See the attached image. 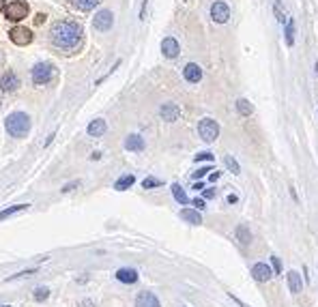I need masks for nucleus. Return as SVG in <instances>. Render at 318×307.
<instances>
[{"label":"nucleus","mask_w":318,"mask_h":307,"mask_svg":"<svg viewBox=\"0 0 318 307\" xmlns=\"http://www.w3.org/2000/svg\"><path fill=\"white\" fill-rule=\"evenodd\" d=\"M181 217L185 219V221H189V223H193V226H200V223H202L200 213L198 211H191V209H183L181 211Z\"/></svg>","instance_id":"obj_18"},{"label":"nucleus","mask_w":318,"mask_h":307,"mask_svg":"<svg viewBox=\"0 0 318 307\" xmlns=\"http://www.w3.org/2000/svg\"><path fill=\"white\" fill-rule=\"evenodd\" d=\"M211 17H213V22H217V24L228 22V17H230L228 5L222 3V0H215V3L211 5Z\"/></svg>","instance_id":"obj_6"},{"label":"nucleus","mask_w":318,"mask_h":307,"mask_svg":"<svg viewBox=\"0 0 318 307\" xmlns=\"http://www.w3.org/2000/svg\"><path fill=\"white\" fill-rule=\"evenodd\" d=\"M237 239H239V243L248 245V243L252 241V232H250V228H248V226H239V228H237Z\"/></svg>","instance_id":"obj_22"},{"label":"nucleus","mask_w":318,"mask_h":307,"mask_svg":"<svg viewBox=\"0 0 318 307\" xmlns=\"http://www.w3.org/2000/svg\"><path fill=\"white\" fill-rule=\"evenodd\" d=\"M237 110L241 112L243 116H250V114H252V106H250L248 99H239V101H237Z\"/></svg>","instance_id":"obj_24"},{"label":"nucleus","mask_w":318,"mask_h":307,"mask_svg":"<svg viewBox=\"0 0 318 307\" xmlns=\"http://www.w3.org/2000/svg\"><path fill=\"white\" fill-rule=\"evenodd\" d=\"M3 65H5V54L0 52V69H3Z\"/></svg>","instance_id":"obj_37"},{"label":"nucleus","mask_w":318,"mask_h":307,"mask_svg":"<svg viewBox=\"0 0 318 307\" xmlns=\"http://www.w3.org/2000/svg\"><path fill=\"white\" fill-rule=\"evenodd\" d=\"M211 159H213V155H211V152H207V150L196 155V161H211Z\"/></svg>","instance_id":"obj_30"},{"label":"nucleus","mask_w":318,"mask_h":307,"mask_svg":"<svg viewBox=\"0 0 318 307\" xmlns=\"http://www.w3.org/2000/svg\"><path fill=\"white\" fill-rule=\"evenodd\" d=\"M217 178H219V172H213V174H211V181L215 183V181H217Z\"/></svg>","instance_id":"obj_36"},{"label":"nucleus","mask_w":318,"mask_h":307,"mask_svg":"<svg viewBox=\"0 0 318 307\" xmlns=\"http://www.w3.org/2000/svg\"><path fill=\"white\" fill-rule=\"evenodd\" d=\"M133 183H136V178L131 176V174H127V176H123V178H118L116 183H114V189H118V191H125L127 187H131Z\"/></svg>","instance_id":"obj_21"},{"label":"nucleus","mask_w":318,"mask_h":307,"mask_svg":"<svg viewBox=\"0 0 318 307\" xmlns=\"http://www.w3.org/2000/svg\"><path fill=\"white\" fill-rule=\"evenodd\" d=\"M5 129H7L9 136H13V138H24L28 131H30V116L24 114V112H13V114L7 116Z\"/></svg>","instance_id":"obj_2"},{"label":"nucleus","mask_w":318,"mask_h":307,"mask_svg":"<svg viewBox=\"0 0 318 307\" xmlns=\"http://www.w3.org/2000/svg\"><path fill=\"white\" fill-rule=\"evenodd\" d=\"M9 37H11V41L15 45H28V43H33V33H30L28 28L24 26H15L11 33H9Z\"/></svg>","instance_id":"obj_7"},{"label":"nucleus","mask_w":318,"mask_h":307,"mask_svg":"<svg viewBox=\"0 0 318 307\" xmlns=\"http://www.w3.org/2000/svg\"><path fill=\"white\" fill-rule=\"evenodd\" d=\"M183 75H185L187 82H191V84H196V82L202 80V69L196 65V63H189L185 69H183Z\"/></svg>","instance_id":"obj_13"},{"label":"nucleus","mask_w":318,"mask_h":307,"mask_svg":"<svg viewBox=\"0 0 318 307\" xmlns=\"http://www.w3.org/2000/svg\"><path fill=\"white\" fill-rule=\"evenodd\" d=\"M161 52L166 58H177L179 56V41L172 37H166L161 41Z\"/></svg>","instance_id":"obj_11"},{"label":"nucleus","mask_w":318,"mask_h":307,"mask_svg":"<svg viewBox=\"0 0 318 307\" xmlns=\"http://www.w3.org/2000/svg\"><path fill=\"white\" fill-rule=\"evenodd\" d=\"M142 185H144V189H151V187H159V185H161V181H157V178H146L144 183H142Z\"/></svg>","instance_id":"obj_29"},{"label":"nucleus","mask_w":318,"mask_h":307,"mask_svg":"<svg viewBox=\"0 0 318 307\" xmlns=\"http://www.w3.org/2000/svg\"><path fill=\"white\" fill-rule=\"evenodd\" d=\"M316 73H318V65H316Z\"/></svg>","instance_id":"obj_41"},{"label":"nucleus","mask_w":318,"mask_h":307,"mask_svg":"<svg viewBox=\"0 0 318 307\" xmlns=\"http://www.w3.org/2000/svg\"><path fill=\"white\" fill-rule=\"evenodd\" d=\"M17 86H19V80L13 71H7V73L0 78V90H3V93H13Z\"/></svg>","instance_id":"obj_10"},{"label":"nucleus","mask_w":318,"mask_h":307,"mask_svg":"<svg viewBox=\"0 0 318 307\" xmlns=\"http://www.w3.org/2000/svg\"><path fill=\"white\" fill-rule=\"evenodd\" d=\"M0 307H13V305H0Z\"/></svg>","instance_id":"obj_40"},{"label":"nucleus","mask_w":318,"mask_h":307,"mask_svg":"<svg viewBox=\"0 0 318 307\" xmlns=\"http://www.w3.org/2000/svg\"><path fill=\"white\" fill-rule=\"evenodd\" d=\"M74 3L76 9H80V11H90V9H95L101 0H71Z\"/></svg>","instance_id":"obj_20"},{"label":"nucleus","mask_w":318,"mask_h":307,"mask_svg":"<svg viewBox=\"0 0 318 307\" xmlns=\"http://www.w3.org/2000/svg\"><path fill=\"white\" fill-rule=\"evenodd\" d=\"M116 279L123 282V284H136L138 282V271L136 269H118Z\"/></svg>","instance_id":"obj_14"},{"label":"nucleus","mask_w":318,"mask_h":307,"mask_svg":"<svg viewBox=\"0 0 318 307\" xmlns=\"http://www.w3.org/2000/svg\"><path fill=\"white\" fill-rule=\"evenodd\" d=\"M5 15H7V19H11V22H22L28 15V5L22 3V0H15V3L5 7Z\"/></svg>","instance_id":"obj_5"},{"label":"nucleus","mask_w":318,"mask_h":307,"mask_svg":"<svg viewBox=\"0 0 318 307\" xmlns=\"http://www.w3.org/2000/svg\"><path fill=\"white\" fill-rule=\"evenodd\" d=\"M5 7V0H0V9H3Z\"/></svg>","instance_id":"obj_39"},{"label":"nucleus","mask_w":318,"mask_h":307,"mask_svg":"<svg viewBox=\"0 0 318 307\" xmlns=\"http://www.w3.org/2000/svg\"><path fill=\"white\" fill-rule=\"evenodd\" d=\"M172 193H174V198H177V202H181V204H187L189 202L187 193L181 189V185H172Z\"/></svg>","instance_id":"obj_23"},{"label":"nucleus","mask_w":318,"mask_h":307,"mask_svg":"<svg viewBox=\"0 0 318 307\" xmlns=\"http://www.w3.org/2000/svg\"><path fill=\"white\" fill-rule=\"evenodd\" d=\"M273 269H275V273H280V271H282V264H280V258H275V255H273Z\"/></svg>","instance_id":"obj_33"},{"label":"nucleus","mask_w":318,"mask_h":307,"mask_svg":"<svg viewBox=\"0 0 318 307\" xmlns=\"http://www.w3.org/2000/svg\"><path fill=\"white\" fill-rule=\"evenodd\" d=\"M215 196V189H207L204 191V198H213Z\"/></svg>","instance_id":"obj_35"},{"label":"nucleus","mask_w":318,"mask_h":307,"mask_svg":"<svg viewBox=\"0 0 318 307\" xmlns=\"http://www.w3.org/2000/svg\"><path fill=\"white\" fill-rule=\"evenodd\" d=\"M112 22H114V15H112V11H108V9H104V11H99L95 17H93V26L95 30H110L112 28Z\"/></svg>","instance_id":"obj_8"},{"label":"nucleus","mask_w":318,"mask_h":307,"mask_svg":"<svg viewBox=\"0 0 318 307\" xmlns=\"http://www.w3.org/2000/svg\"><path fill=\"white\" fill-rule=\"evenodd\" d=\"M161 116H163V120H177L179 116H181V110L174 106V104H163L161 106Z\"/></svg>","instance_id":"obj_15"},{"label":"nucleus","mask_w":318,"mask_h":307,"mask_svg":"<svg viewBox=\"0 0 318 307\" xmlns=\"http://www.w3.org/2000/svg\"><path fill=\"white\" fill-rule=\"evenodd\" d=\"M47 296H50V288H45V286H41V288L35 290V299L37 301H45Z\"/></svg>","instance_id":"obj_27"},{"label":"nucleus","mask_w":318,"mask_h":307,"mask_svg":"<svg viewBox=\"0 0 318 307\" xmlns=\"http://www.w3.org/2000/svg\"><path fill=\"white\" fill-rule=\"evenodd\" d=\"M252 275H254L256 282H269L273 277V271H271L269 264L258 262V264H254V267H252Z\"/></svg>","instance_id":"obj_9"},{"label":"nucleus","mask_w":318,"mask_h":307,"mask_svg":"<svg viewBox=\"0 0 318 307\" xmlns=\"http://www.w3.org/2000/svg\"><path fill=\"white\" fill-rule=\"evenodd\" d=\"M288 288H290V292H292V294L301 292V288H303V284H301V275L297 273V271H290V273H288Z\"/></svg>","instance_id":"obj_17"},{"label":"nucleus","mask_w":318,"mask_h":307,"mask_svg":"<svg viewBox=\"0 0 318 307\" xmlns=\"http://www.w3.org/2000/svg\"><path fill=\"white\" fill-rule=\"evenodd\" d=\"M193 207H196V209H204V200L196 198V200H193Z\"/></svg>","instance_id":"obj_34"},{"label":"nucleus","mask_w":318,"mask_h":307,"mask_svg":"<svg viewBox=\"0 0 318 307\" xmlns=\"http://www.w3.org/2000/svg\"><path fill=\"white\" fill-rule=\"evenodd\" d=\"M125 148H127V150H142V148H144V140L133 134V136H129V138L125 140Z\"/></svg>","instance_id":"obj_19"},{"label":"nucleus","mask_w":318,"mask_h":307,"mask_svg":"<svg viewBox=\"0 0 318 307\" xmlns=\"http://www.w3.org/2000/svg\"><path fill=\"white\" fill-rule=\"evenodd\" d=\"M286 41L292 45V41H295V24L288 19V24H286Z\"/></svg>","instance_id":"obj_28"},{"label":"nucleus","mask_w":318,"mask_h":307,"mask_svg":"<svg viewBox=\"0 0 318 307\" xmlns=\"http://www.w3.org/2000/svg\"><path fill=\"white\" fill-rule=\"evenodd\" d=\"M50 43L60 54H76L84 43V28L74 19H58L50 28Z\"/></svg>","instance_id":"obj_1"},{"label":"nucleus","mask_w":318,"mask_h":307,"mask_svg":"<svg viewBox=\"0 0 318 307\" xmlns=\"http://www.w3.org/2000/svg\"><path fill=\"white\" fill-rule=\"evenodd\" d=\"M207 172H211V168H200L198 172H193V178H204V176H207Z\"/></svg>","instance_id":"obj_31"},{"label":"nucleus","mask_w":318,"mask_h":307,"mask_svg":"<svg viewBox=\"0 0 318 307\" xmlns=\"http://www.w3.org/2000/svg\"><path fill=\"white\" fill-rule=\"evenodd\" d=\"M136 307H161V305H159V299L155 294L144 290L136 296Z\"/></svg>","instance_id":"obj_12"},{"label":"nucleus","mask_w":318,"mask_h":307,"mask_svg":"<svg viewBox=\"0 0 318 307\" xmlns=\"http://www.w3.org/2000/svg\"><path fill=\"white\" fill-rule=\"evenodd\" d=\"M30 78H33V84L37 86H43L50 84L54 78H56V67L52 63H37L30 71Z\"/></svg>","instance_id":"obj_3"},{"label":"nucleus","mask_w":318,"mask_h":307,"mask_svg":"<svg viewBox=\"0 0 318 307\" xmlns=\"http://www.w3.org/2000/svg\"><path fill=\"white\" fill-rule=\"evenodd\" d=\"M33 273H35L33 269H26V271H22V273H15L13 277H9V279H15V277H26V275H33Z\"/></svg>","instance_id":"obj_32"},{"label":"nucleus","mask_w":318,"mask_h":307,"mask_svg":"<svg viewBox=\"0 0 318 307\" xmlns=\"http://www.w3.org/2000/svg\"><path fill=\"white\" fill-rule=\"evenodd\" d=\"M88 136H93V138H99V136H104L106 134V120H101V118H97V120H93L88 125Z\"/></svg>","instance_id":"obj_16"},{"label":"nucleus","mask_w":318,"mask_h":307,"mask_svg":"<svg viewBox=\"0 0 318 307\" xmlns=\"http://www.w3.org/2000/svg\"><path fill=\"white\" fill-rule=\"evenodd\" d=\"M82 307H95V305L90 303V301H84V303H82Z\"/></svg>","instance_id":"obj_38"},{"label":"nucleus","mask_w":318,"mask_h":307,"mask_svg":"<svg viewBox=\"0 0 318 307\" xmlns=\"http://www.w3.org/2000/svg\"><path fill=\"white\" fill-rule=\"evenodd\" d=\"M198 134L204 142H215L219 136V125L213 118H202L200 125H198Z\"/></svg>","instance_id":"obj_4"},{"label":"nucleus","mask_w":318,"mask_h":307,"mask_svg":"<svg viewBox=\"0 0 318 307\" xmlns=\"http://www.w3.org/2000/svg\"><path fill=\"white\" fill-rule=\"evenodd\" d=\"M24 209H28V204H17V207L7 209V211L0 213V219H5V217H9V215H13V213H17V211H24Z\"/></svg>","instance_id":"obj_25"},{"label":"nucleus","mask_w":318,"mask_h":307,"mask_svg":"<svg viewBox=\"0 0 318 307\" xmlns=\"http://www.w3.org/2000/svg\"><path fill=\"white\" fill-rule=\"evenodd\" d=\"M224 163H226V168H228V170H230L232 174H239V172H241V168H239V163H237V161H234L232 157H226V159H224Z\"/></svg>","instance_id":"obj_26"}]
</instances>
